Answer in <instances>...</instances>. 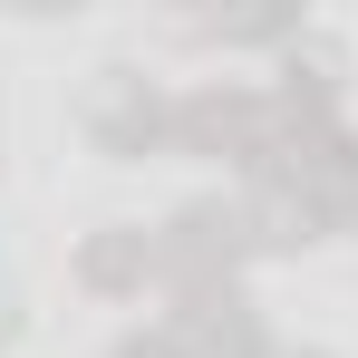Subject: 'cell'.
Returning <instances> with one entry per match:
<instances>
[{
    "instance_id": "obj_10",
    "label": "cell",
    "mask_w": 358,
    "mask_h": 358,
    "mask_svg": "<svg viewBox=\"0 0 358 358\" xmlns=\"http://www.w3.org/2000/svg\"><path fill=\"white\" fill-rule=\"evenodd\" d=\"M281 358H339V349H281Z\"/></svg>"
},
{
    "instance_id": "obj_3",
    "label": "cell",
    "mask_w": 358,
    "mask_h": 358,
    "mask_svg": "<svg viewBox=\"0 0 358 358\" xmlns=\"http://www.w3.org/2000/svg\"><path fill=\"white\" fill-rule=\"evenodd\" d=\"M271 136H281V107H271L262 78H203V87L175 97V155H203V165H223L233 184L262 175Z\"/></svg>"
},
{
    "instance_id": "obj_7",
    "label": "cell",
    "mask_w": 358,
    "mask_h": 358,
    "mask_svg": "<svg viewBox=\"0 0 358 358\" xmlns=\"http://www.w3.org/2000/svg\"><path fill=\"white\" fill-rule=\"evenodd\" d=\"M339 97H349V59H339L320 29L271 59V107H281V117H349Z\"/></svg>"
},
{
    "instance_id": "obj_1",
    "label": "cell",
    "mask_w": 358,
    "mask_h": 358,
    "mask_svg": "<svg viewBox=\"0 0 358 358\" xmlns=\"http://www.w3.org/2000/svg\"><path fill=\"white\" fill-rule=\"evenodd\" d=\"M262 252H310L329 233H358V126L349 117H281L262 175L242 184Z\"/></svg>"
},
{
    "instance_id": "obj_6",
    "label": "cell",
    "mask_w": 358,
    "mask_h": 358,
    "mask_svg": "<svg viewBox=\"0 0 358 358\" xmlns=\"http://www.w3.org/2000/svg\"><path fill=\"white\" fill-rule=\"evenodd\" d=\"M68 271H78L87 300H145L155 291V223H97Z\"/></svg>"
},
{
    "instance_id": "obj_8",
    "label": "cell",
    "mask_w": 358,
    "mask_h": 358,
    "mask_svg": "<svg viewBox=\"0 0 358 358\" xmlns=\"http://www.w3.org/2000/svg\"><path fill=\"white\" fill-rule=\"evenodd\" d=\"M184 39H203V49H262V59H281L291 39H310V10H300V0H252V10H203V20H184Z\"/></svg>"
},
{
    "instance_id": "obj_9",
    "label": "cell",
    "mask_w": 358,
    "mask_h": 358,
    "mask_svg": "<svg viewBox=\"0 0 358 358\" xmlns=\"http://www.w3.org/2000/svg\"><path fill=\"white\" fill-rule=\"evenodd\" d=\"M107 358H175V339H165V320H145V329H126Z\"/></svg>"
},
{
    "instance_id": "obj_4",
    "label": "cell",
    "mask_w": 358,
    "mask_h": 358,
    "mask_svg": "<svg viewBox=\"0 0 358 358\" xmlns=\"http://www.w3.org/2000/svg\"><path fill=\"white\" fill-rule=\"evenodd\" d=\"M87 145H97L107 165H155V155H175V97H165L145 68H97Z\"/></svg>"
},
{
    "instance_id": "obj_2",
    "label": "cell",
    "mask_w": 358,
    "mask_h": 358,
    "mask_svg": "<svg viewBox=\"0 0 358 358\" xmlns=\"http://www.w3.org/2000/svg\"><path fill=\"white\" fill-rule=\"evenodd\" d=\"M252 262H262V233H252L242 194H194L155 223V291L165 300H223L242 291Z\"/></svg>"
},
{
    "instance_id": "obj_5",
    "label": "cell",
    "mask_w": 358,
    "mask_h": 358,
    "mask_svg": "<svg viewBox=\"0 0 358 358\" xmlns=\"http://www.w3.org/2000/svg\"><path fill=\"white\" fill-rule=\"evenodd\" d=\"M165 339H175V358H281V339H271V320L252 310V291L165 300Z\"/></svg>"
}]
</instances>
